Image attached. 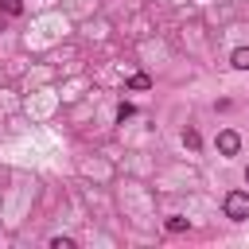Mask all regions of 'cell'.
<instances>
[{
	"instance_id": "6da1fadb",
	"label": "cell",
	"mask_w": 249,
	"mask_h": 249,
	"mask_svg": "<svg viewBox=\"0 0 249 249\" xmlns=\"http://www.w3.org/2000/svg\"><path fill=\"white\" fill-rule=\"evenodd\" d=\"M222 210H226V218L245 222V218H249V191H230L226 202H222Z\"/></svg>"
},
{
	"instance_id": "7a4b0ae2",
	"label": "cell",
	"mask_w": 249,
	"mask_h": 249,
	"mask_svg": "<svg viewBox=\"0 0 249 249\" xmlns=\"http://www.w3.org/2000/svg\"><path fill=\"white\" fill-rule=\"evenodd\" d=\"M218 152H222V156H237V152H241V136H237L233 128H222V132H218Z\"/></svg>"
},
{
	"instance_id": "3957f363",
	"label": "cell",
	"mask_w": 249,
	"mask_h": 249,
	"mask_svg": "<svg viewBox=\"0 0 249 249\" xmlns=\"http://www.w3.org/2000/svg\"><path fill=\"white\" fill-rule=\"evenodd\" d=\"M124 86H128V89H148V86H152V78H148V74H128V82H124Z\"/></svg>"
},
{
	"instance_id": "277c9868",
	"label": "cell",
	"mask_w": 249,
	"mask_h": 249,
	"mask_svg": "<svg viewBox=\"0 0 249 249\" xmlns=\"http://www.w3.org/2000/svg\"><path fill=\"white\" fill-rule=\"evenodd\" d=\"M230 62H233V66H237V70H249V47H237V51H233V58H230Z\"/></svg>"
},
{
	"instance_id": "5b68a950",
	"label": "cell",
	"mask_w": 249,
	"mask_h": 249,
	"mask_svg": "<svg viewBox=\"0 0 249 249\" xmlns=\"http://www.w3.org/2000/svg\"><path fill=\"white\" fill-rule=\"evenodd\" d=\"M0 12L4 16H19L23 12V0H0Z\"/></svg>"
},
{
	"instance_id": "8992f818",
	"label": "cell",
	"mask_w": 249,
	"mask_h": 249,
	"mask_svg": "<svg viewBox=\"0 0 249 249\" xmlns=\"http://www.w3.org/2000/svg\"><path fill=\"white\" fill-rule=\"evenodd\" d=\"M183 144H187V148H198V144H202V136H198L195 128H187V132H183Z\"/></svg>"
},
{
	"instance_id": "52a82bcc",
	"label": "cell",
	"mask_w": 249,
	"mask_h": 249,
	"mask_svg": "<svg viewBox=\"0 0 249 249\" xmlns=\"http://www.w3.org/2000/svg\"><path fill=\"white\" fill-rule=\"evenodd\" d=\"M132 113H136V109H132V105H128V101H121V105H117V121H128V117H132Z\"/></svg>"
},
{
	"instance_id": "ba28073f",
	"label": "cell",
	"mask_w": 249,
	"mask_h": 249,
	"mask_svg": "<svg viewBox=\"0 0 249 249\" xmlns=\"http://www.w3.org/2000/svg\"><path fill=\"white\" fill-rule=\"evenodd\" d=\"M167 230H171V233H183V230H187V218H167Z\"/></svg>"
},
{
	"instance_id": "9c48e42d",
	"label": "cell",
	"mask_w": 249,
	"mask_h": 249,
	"mask_svg": "<svg viewBox=\"0 0 249 249\" xmlns=\"http://www.w3.org/2000/svg\"><path fill=\"white\" fill-rule=\"evenodd\" d=\"M51 249H74L70 237H51Z\"/></svg>"
},
{
	"instance_id": "30bf717a",
	"label": "cell",
	"mask_w": 249,
	"mask_h": 249,
	"mask_svg": "<svg viewBox=\"0 0 249 249\" xmlns=\"http://www.w3.org/2000/svg\"><path fill=\"white\" fill-rule=\"evenodd\" d=\"M245 183H249V167H245Z\"/></svg>"
}]
</instances>
